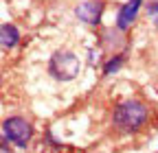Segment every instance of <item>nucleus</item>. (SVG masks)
<instances>
[{
    "label": "nucleus",
    "instance_id": "nucleus-1",
    "mask_svg": "<svg viewBox=\"0 0 158 153\" xmlns=\"http://www.w3.org/2000/svg\"><path fill=\"white\" fill-rule=\"evenodd\" d=\"M147 116H149V112H147L145 103L127 99V101L118 103L114 107L112 125H114L116 131H121V133H136V131H141L145 127Z\"/></svg>",
    "mask_w": 158,
    "mask_h": 153
},
{
    "label": "nucleus",
    "instance_id": "nucleus-2",
    "mask_svg": "<svg viewBox=\"0 0 158 153\" xmlns=\"http://www.w3.org/2000/svg\"><path fill=\"white\" fill-rule=\"evenodd\" d=\"M79 68H81L79 57L68 48H57L51 55V59H48V74L55 81H73V79H77Z\"/></svg>",
    "mask_w": 158,
    "mask_h": 153
},
{
    "label": "nucleus",
    "instance_id": "nucleus-3",
    "mask_svg": "<svg viewBox=\"0 0 158 153\" xmlns=\"http://www.w3.org/2000/svg\"><path fill=\"white\" fill-rule=\"evenodd\" d=\"M2 138L18 147H27L33 138V125L22 116H9L2 123Z\"/></svg>",
    "mask_w": 158,
    "mask_h": 153
},
{
    "label": "nucleus",
    "instance_id": "nucleus-4",
    "mask_svg": "<svg viewBox=\"0 0 158 153\" xmlns=\"http://www.w3.org/2000/svg\"><path fill=\"white\" fill-rule=\"evenodd\" d=\"M103 7H106L103 0H81V2L75 7V18L79 22H84V24L97 26L99 22H101Z\"/></svg>",
    "mask_w": 158,
    "mask_h": 153
},
{
    "label": "nucleus",
    "instance_id": "nucleus-5",
    "mask_svg": "<svg viewBox=\"0 0 158 153\" xmlns=\"http://www.w3.org/2000/svg\"><path fill=\"white\" fill-rule=\"evenodd\" d=\"M141 5H143V0H127V2L118 9V15H116V29L118 31H127L134 24Z\"/></svg>",
    "mask_w": 158,
    "mask_h": 153
},
{
    "label": "nucleus",
    "instance_id": "nucleus-6",
    "mask_svg": "<svg viewBox=\"0 0 158 153\" xmlns=\"http://www.w3.org/2000/svg\"><path fill=\"white\" fill-rule=\"evenodd\" d=\"M0 42H2V48L5 50H11L20 44V31L15 24L11 22H5L2 26H0Z\"/></svg>",
    "mask_w": 158,
    "mask_h": 153
},
{
    "label": "nucleus",
    "instance_id": "nucleus-7",
    "mask_svg": "<svg viewBox=\"0 0 158 153\" xmlns=\"http://www.w3.org/2000/svg\"><path fill=\"white\" fill-rule=\"evenodd\" d=\"M123 61H125V55H121V53H118V55H112L110 61L103 66V74H114L118 68L123 66Z\"/></svg>",
    "mask_w": 158,
    "mask_h": 153
},
{
    "label": "nucleus",
    "instance_id": "nucleus-8",
    "mask_svg": "<svg viewBox=\"0 0 158 153\" xmlns=\"http://www.w3.org/2000/svg\"><path fill=\"white\" fill-rule=\"evenodd\" d=\"M147 13H149V18L154 20L156 29H158V0H152V2L147 5Z\"/></svg>",
    "mask_w": 158,
    "mask_h": 153
}]
</instances>
